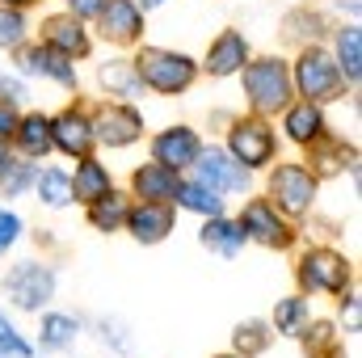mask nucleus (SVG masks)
<instances>
[{
	"instance_id": "f257e3e1",
	"label": "nucleus",
	"mask_w": 362,
	"mask_h": 358,
	"mask_svg": "<svg viewBox=\"0 0 362 358\" xmlns=\"http://www.w3.org/2000/svg\"><path fill=\"white\" fill-rule=\"evenodd\" d=\"M240 72H245L249 105H253L257 114H278V110L291 105L295 81H291V68H286L282 59H253V64L240 68Z\"/></svg>"
},
{
	"instance_id": "f03ea898",
	"label": "nucleus",
	"mask_w": 362,
	"mask_h": 358,
	"mask_svg": "<svg viewBox=\"0 0 362 358\" xmlns=\"http://www.w3.org/2000/svg\"><path fill=\"white\" fill-rule=\"evenodd\" d=\"M135 72H139V85L156 93H181L194 85V59L181 55V51H165V47H144L139 59H131Z\"/></svg>"
},
{
	"instance_id": "7ed1b4c3",
	"label": "nucleus",
	"mask_w": 362,
	"mask_h": 358,
	"mask_svg": "<svg viewBox=\"0 0 362 358\" xmlns=\"http://www.w3.org/2000/svg\"><path fill=\"white\" fill-rule=\"evenodd\" d=\"M291 81H295V89L303 93L308 101H333V97L341 93V85H346L337 59H333L329 51H320V47H308V51L299 55Z\"/></svg>"
},
{
	"instance_id": "20e7f679",
	"label": "nucleus",
	"mask_w": 362,
	"mask_h": 358,
	"mask_svg": "<svg viewBox=\"0 0 362 358\" xmlns=\"http://www.w3.org/2000/svg\"><path fill=\"white\" fill-rule=\"evenodd\" d=\"M350 282V262L333 249H308L299 262V287L303 291H333L341 295Z\"/></svg>"
},
{
	"instance_id": "39448f33",
	"label": "nucleus",
	"mask_w": 362,
	"mask_h": 358,
	"mask_svg": "<svg viewBox=\"0 0 362 358\" xmlns=\"http://www.w3.org/2000/svg\"><path fill=\"white\" fill-rule=\"evenodd\" d=\"M4 295L17 304V308H25V312H38L51 295H55V274L47 266H38V262H21V266L8 274V282H4Z\"/></svg>"
},
{
	"instance_id": "423d86ee",
	"label": "nucleus",
	"mask_w": 362,
	"mask_h": 358,
	"mask_svg": "<svg viewBox=\"0 0 362 358\" xmlns=\"http://www.w3.org/2000/svg\"><path fill=\"white\" fill-rule=\"evenodd\" d=\"M228 152L245 165V169H257V165H270L274 156V131L262 122V118H245L232 127L228 135Z\"/></svg>"
},
{
	"instance_id": "0eeeda50",
	"label": "nucleus",
	"mask_w": 362,
	"mask_h": 358,
	"mask_svg": "<svg viewBox=\"0 0 362 358\" xmlns=\"http://www.w3.org/2000/svg\"><path fill=\"white\" fill-rule=\"evenodd\" d=\"M194 169H198V178L194 181H202V185H211V190H219V194H236V190L249 185V169H245L232 152H223V148L198 152Z\"/></svg>"
},
{
	"instance_id": "6e6552de",
	"label": "nucleus",
	"mask_w": 362,
	"mask_h": 358,
	"mask_svg": "<svg viewBox=\"0 0 362 358\" xmlns=\"http://www.w3.org/2000/svg\"><path fill=\"white\" fill-rule=\"evenodd\" d=\"M270 194L278 198L282 211L299 215V211H308L312 198H316V173H308L303 165H278L274 178H270Z\"/></svg>"
},
{
	"instance_id": "1a4fd4ad",
	"label": "nucleus",
	"mask_w": 362,
	"mask_h": 358,
	"mask_svg": "<svg viewBox=\"0 0 362 358\" xmlns=\"http://www.w3.org/2000/svg\"><path fill=\"white\" fill-rule=\"evenodd\" d=\"M236 224L245 228V236H249V241H257V245H266V249H286V245L295 241V232L278 219V211H274L266 198H253Z\"/></svg>"
},
{
	"instance_id": "9d476101",
	"label": "nucleus",
	"mask_w": 362,
	"mask_h": 358,
	"mask_svg": "<svg viewBox=\"0 0 362 358\" xmlns=\"http://www.w3.org/2000/svg\"><path fill=\"white\" fill-rule=\"evenodd\" d=\"M144 135V118L139 110L131 105H105L97 118H93V139L105 144V148H127Z\"/></svg>"
},
{
	"instance_id": "9b49d317",
	"label": "nucleus",
	"mask_w": 362,
	"mask_h": 358,
	"mask_svg": "<svg viewBox=\"0 0 362 358\" xmlns=\"http://www.w3.org/2000/svg\"><path fill=\"white\" fill-rule=\"evenodd\" d=\"M122 224L139 245H156L173 232V207L169 202H139V207H127Z\"/></svg>"
},
{
	"instance_id": "f8f14e48",
	"label": "nucleus",
	"mask_w": 362,
	"mask_h": 358,
	"mask_svg": "<svg viewBox=\"0 0 362 358\" xmlns=\"http://www.w3.org/2000/svg\"><path fill=\"white\" fill-rule=\"evenodd\" d=\"M198 152H202V139L189 131V127H173V131H160L156 139H152V161L156 165H169V169H185V165H194L198 161Z\"/></svg>"
},
{
	"instance_id": "ddd939ff",
	"label": "nucleus",
	"mask_w": 362,
	"mask_h": 358,
	"mask_svg": "<svg viewBox=\"0 0 362 358\" xmlns=\"http://www.w3.org/2000/svg\"><path fill=\"white\" fill-rule=\"evenodd\" d=\"M17 68L25 72V76H51V81H59V85H76V68H72V59L64 55V51H55V47H25L21 55H17Z\"/></svg>"
},
{
	"instance_id": "4468645a",
	"label": "nucleus",
	"mask_w": 362,
	"mask_h": 358,
	"mask_svg": "<svg viewBox=\"0 0 362 358\" xmlns=\"http://www.w3.org/2000/svg\"><path fill=\"white\" fill-rule=\"evenodd\" d=\"M51 144L68 156H89L93 139V118H85L81 110H64L59 118H51Z\"/></svg>"
},
{
	"instance_id": "2eb2a0df",
	"label": "nucleus",
	"mask_w": 362,
	"mask_h": 358,
	"mask_svg": "<svg viewBox=\"0 0 362 358\" xmlns=\"http://www.w3.org/2000/svg\"><path fill=\"white\" fill-rule=\"evenodd\" d=\"M42 42H47V47H55V51H64L68 59L89 55V34H85V25H81V17H76V13L47 17V21H42Z\"/></svg>"
},
{
	"instance_id": "dca6fc26",
	"label": "nucleus",
	"mask_w": 362,
	"mask_h": 358,
	"mask_svg": "<svg viewBox=\"0 0 362 358\" xmlns=\"http://www.w3.org/2000/svg\"><path fill=\"white\" fill-rule=\"evenodd\" d=\"M97 17H101V34L110 42H135L139 30H144V17H139L135 0H105Z\"/></svg>"
},
{
	"instance_id": "f3484780",
	"label": "nucleus",
	"mask_w": 362,
	"mask_h": 358,
	"mask_svg": "<svg viewBox=\"0 0 362 358\" xmlns=\"http://www.w3.org/2000/svg\"><path fill=\"white\" fill-rule=\"evenodd\" d=\"M249 64V42H245V34H236V30H223L215 42H211V51H206V72L211 76H232V72H240Z\"/></svg>"
},
{
	"instance_id": "a211bd4d",
	"label": "nucleus",
	"mask_w": 362,
	"mask_h": 358,
	"mask_svg": "<svg viewBox=\"0 0 362 358\" xmlns=\"http://www.w3.org/2000/svg\"><path fill=\"white\" fill-rule=\"evenodd\" d=\"M131 185H135V194L144 202H173L181 178H177V169H169V165H144V169H135Z\"/></svg>"
},
{
	"instance_id": "6ab92c4d",
	"label": "nucleus",
	"mask_w": 362,
	"mask_h": 358,
	"mask_svg": "<svg viewBox=\"0 0 362 358\" xmlns=\"http://www.w3.org/2000/svg\"><path fill=\"white\" fill-rule=\"evenodd\" d=\"M198 241H202V249H211V253H219V258H236L249 236H245L240 224H232V219H223V215H211L206 228L198 232Z\"/></svg>"
},
{
	"instance_id": "aec40b11",
	"label": "nucleus",
	"mask_w": 362,
	"mask_h": 358,
	"mask_svg": "<svg viewBox=\"0 0 362 358\" xmlns=\"http://www.w3.org/2000/svg\"><path fill=\"white\" fill-rule=\"evenodd\" d=\"M13 135H17V148H21L25 156H47V152L55 148V144H51V118H47V114H25V118H17Z\"/></svg>"
},
{
	"instance_id": "412c9836",
	"label": "nucleus",
	"mask_w": 362,
	"mask_h": 358,
	"mask_svg": "<svg viewBox=\"0 0 362 358\" xmlns=\"http://www.w3.org/2000/svg\"><path fill=\"white\" fill-rule=\"evenodd\" d=\"M286 135H291L295 144H312L316 135H325L320 101H299V105H286Z\"/></svg>"
},
{
	"instance_id": "4be33fe9",
	"label": "nucleus",
	"mask_w": 362,
	"mask_h": 358,
	"mask_svg": "<svg viewBox=\"0 0 362 358\" xmlns=\"http://www.w3.org/2000/svg\"><path fill=\"white\" fill-rule=\"evenodd\" d=\"M177 207L185 211H194V215H223V198H219V190H211V185H202V181H181L177 185V198H173Z\"/></svg>"
},
{
	"instance_id": "5701e85b",
	"label": "nucleus",
	"mask_w": 362,
	"mask_h": 358,
	"mask_svg": "<svg viewBox=\"0 0 362 358\" xmlns=\"http://www.w3.org/2000/svg\"><path fill=\"white\" fill-rule=\"evenodd\" d=\"M105 190H114V185H110V173H105L93 156H81V169H76V178H72V198H76V202H93V198H101Z\"/></svg>"
},
{
	"instance_id": "b1692460",
	"label": "nucleus",
	"mask_w": 362,
	"mask_h": 358,
	"mask_svg": "<svg viewBox=\"0 0 362 358\" xmlns=\"http://www.w3.org/2000/svg\"><path fill=\"white\" fill-rule=\"evenodd\" d=\"M122 219H127V198H122V194L105 190L101 198H93L89 202V224L97 228V232H118Z\"/></svg>"
},
{
	"instance_id": "393cba45",
	"label": "nucleus",
	"mask_w": 362,
	"mask_h": 358,
	"mask_svg": "<svg viewBox=\"0 0 362 358\" xmlns=\"http://www.w3.org/2000/svg\"><path fill=\"white\" fill-rule=\"evenodd\" d=\"M337 68H341V76H346L350 85H358V76H362V34H358V25H346V30L337 34Z\"/></svg>"
},
{
	"instance_id": "a878e982",
	"label": "nucleus",
	"mask_w": 362,
	"mask_h": 358,
	"mask_svg": "<svg viewBox=\"0 0 362 358\" xmlns=\"http://www.w3.org/2000/svg\"><path fill=\"white\" fill-rule=\"evenodd\" d=\"M101 85L110 93H118V97H135L139 93V72H135V64L131 59H110V64H101Z\"/></svg>"
},
{
	"instance_id": "bb28decb",
	"label": "nucleus",
	"mask_w": 362,
	"mask_h": 358,
	"mask_svg": "<svg viewBox=\"0 0 362 358\" xmlns=\"http://www.w3.org/2000/svg\"><path fill=\"white\" fill-rule=\"evenodd\" d=\"M34 190H38V198H42L47 207H68V202H72V178H68L64 169H42V173H34Z\"/></svg>"
},
{
	"instance_id": "cd10ccee",
	"label": "nucleus",
	"mask_w": 362,
	"mask_h": 358,
	"mask_svg": "<svg viewBox=\"0 0 362 358\" xmlns=\"http://www.w3.org/2000/svg\"><path fill=\"white\" fill-rule=\"evenodd\" d=\"M76 333H81V325L72 316H64V312L42 316V350H68L76 342Z\"/></svg>"
},
{
	"instance_id": "c85d7f7f",
	"label": "nucleus",
	"mask_w": 362,
	"mask_h": 358,
	"mask_svg": "<svg viewBox=\"0 0 362 358\" xmlns=\"http://www.w3.org/2000/svg\"><path fill=\"white\" fill-rule=\"evenodd\" d=\"M232 342H236V354L240 358H253L270 346V329H266L262 321H245V325L232 333Z\"/></svg>"
},
{
	"instance_id": "c756f323",
	"label": "nucleus",
	"mask_w": 362,
	"mask_h": 358,
	"mask_svg": "<svg viewBox=\"0 0 362 358\" xmlns=\"http://www.w3.org/2000/svg\"><path fill=\"white\" fill-rule=\"evenodd\" d=\"M303 321H308V299H299V295L278 299V308H274V329L278 333H299Z\"/></svg>"
},
{
	"instance_id": "7c9ffc66",
	"label": "nucleus",
	"mask_w": 362,
	"mask_h": 358,
	"mask_svg": "<svg viewBox=\"0 0 362 358\" xmlns=\"http://www.w3.org/2000/svg\"><path fill=\"white\" fill-rule=\"evenodd\" d=\"M303 350L312 358H320V354L337 358V333H333V325L329 321H316L312 329H303Z\"/></svg>"
},
{
	"instance_id": "2f4dec72",
	"label": "nucleus",
	"mask_w": 362,
	"mask_h": 358,
	"mask_svg": "<svg viewBox=\"0 0 362 358\" xmlns=\"http://www.w3.org/2000/svg\"><path fill=\"white\" fill-rule=\"evenodd\" d=\"M25 185H34V165H21V161H4L0 165V190H4V198H17Z\"/></svg>"
},
{
	"instance_id": "473e14b6",
	"label": "nucleus",
	"mask_w": 362,
	"mask_h": 358,
	"mask_svg": "<svg viewBox=\"0 0 362 358\" xmlns=\"http://www.w3.org/2000/svg\"><path fill=\"white\" fill-rule=\"evenodd\" d=\"M308 148H312L316 173H333V169H341V161H346V148H341V144H325V135H316Z\"/></svg>"
},
{
	"instance_id": "72a5a7b5",
	"label": "nucleus",
	"mask_w": 362,
	"mask_h": 358,
	"mask_svg": "<svg viewBox=\"0 0 362 358\" xmlns=\"http://www.w3.org/2000/svg\"><path fill=\"white\" fill-rule=\"evenodd\" d=\"M21 38H25V17H21V8H0V47L8 51V47H21Z\"/></svg>"
},
{
	"instance_id": "f704fd0d",
	"label": "nucleus",
	"mask_w": 362,
	"mask_h": 358,
	"mask_svg": "<svg viewBox=\"0 0 362 358\" xmlns=\"http://www.w3.org/2000/svg\"><path fill=\"white\" fill-rule=\"evenodd\" d=\"M34 350H30V342L8 325V316L0 312V358H30Z\"/></svg>"
},
{
	"instance_id": "c9c22d12",
	"label": "nucleus",
	"mask_w": 362,
	"mask_h": 358,
	"mask_svg": "<svg viewBox=\"0 0 362 358\" xmlns=\"http://www.w3.org/2000/svg\"><path fill=\"white\" fill-rule=\"evenodd\" d=\"M17 236H21V219L13 211H0V253H8L17 245Z\"/></svg>"
},
{
	"instance_id": "e433bc0d",
	"label": "nucleus",
	"mask_w": 362,
	"mask_h": 358,
	"mask_svg": "<svg viewBox=\"0 0 362 358\" xmlns=\"http://www.w3.org/2000/svg\"><path fill=\"white\" fill-rule=\"evenodd\" d=\"M13 127H17V110H13V101H8V97H0V139H4V135H13Z\"/></svg>"
},
{
	"instance_id": "4c0bfd02",
	"label": "nucleus",
	"mask_w": 362,
	"mask_h": 358,
	"mask_svg": "<svg viewBox=\"0 0 362 358\" xmlns=\"http://www.w3.org/2000/svg\"><path fill=\"white\" fill-rule=\"evenodd\" d=\"M101 4H105V0H68V8H72L76 17H97Z\"/></svg>"
},
{
	"instance_id": "58836bf2",
	"label": "nucleus",
	"mask_w": 362,
	"mask_h": 358,
	"mask_svg": "<svg viewBox=\"0 0 362 358\" xmlns=\"http://www.w3.org/2000/svg\"><path fill=\"white\" fill-rule=\"evenodd\" d=\"M0 4H8V8H21V4H34V0H0Z\"/></svg>"
},
{
	"instance_id": "ea45409f",
	"label": "nucleus",
	"mask_w": 362,
	"mask_h": 358,
	"mask_svg": "<svg viewBox=\"0 0 362 358\" xmlns=\"http://www.w3.org/2000/svg\"><path fill=\"white\" fill-rule=\"evenodd\" d=\"M4 161H8V148H4V139H0V165H4Z\"/></svg>"
},
{
	"instance_id": "a19ab883",
	"label": "nucleus",
	"mask_w": 362,
	"mask_h": 358,
	"mask_svg": "<svg viewBox=\"0 0 362 358\" xmlns=\"http://www.w3.org/2000/svg\"><path fill=\"white\" fill-rule=\"evenodd\" d=\"M139 4H144V8H156V4H165V0H139Z\"/></svg>"
},
{
	"instance_id": "79ce46f5",
	"label": "nucleus",
	"mask_w": 362,
	"mask_h": 358,
	"mask_svg": "<svg viewBox=\"0 0 362 358\" xmlns=\"http://www.w3.org/2000/svg\"><path fill=\"white\" fill-rule=\"evenodd\" d=\"M219 358H240V354H219Z\"/></svg>"
}]
</instances>
